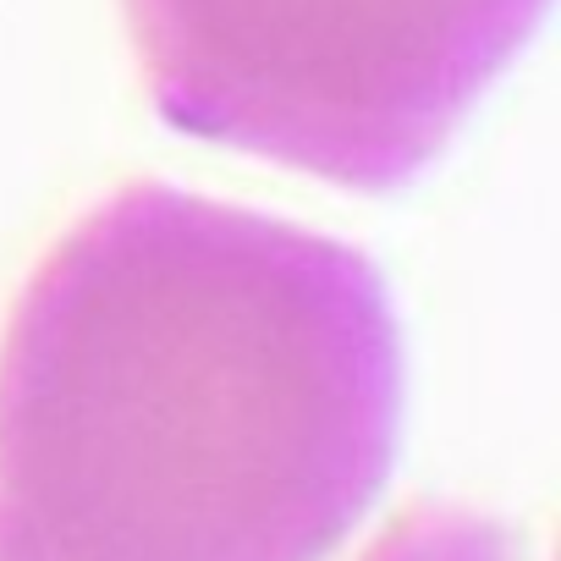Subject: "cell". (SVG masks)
<instances>
[{"instance_id": "obj_1", "label": "cell", "mask_w": 561, "mask_h": 561, "mask_svg": "<svg viewBox=\"0 0 561 561\" xmlns=\"http://www.w3.org/2000/svg\"><path fill=\"white\" fill-rule=\"evenodd\" d=\"M259 314L78 325L39 298L0 369V561L331 556L391 462V331L353 275L298 325Z\"/></svg>"}, {"instance_id": "obj_2", "label": "cell", "mask_w": 561, "mask_h": 561, "mask_svg": "<svg viewBox=\"0 0 561 561\" xmlns=\"http://www.w3.org/2000/svg\"><path fill=\"white\" fill-rule=\"evenodd\" d=\"M364 561H512V534L457 506H413L364 550Z\"/></svg>"}]
</instances>
